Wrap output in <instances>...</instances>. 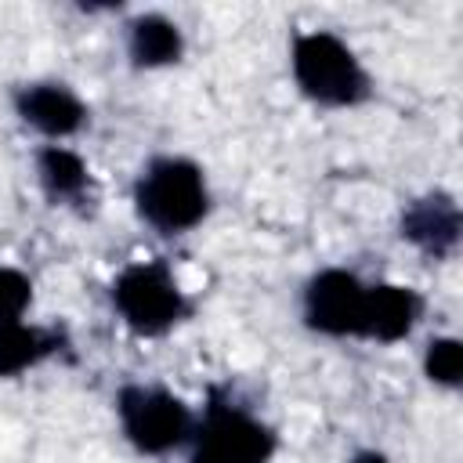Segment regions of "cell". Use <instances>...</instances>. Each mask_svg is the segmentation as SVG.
Wrapping results in <instances>:
<instances>
[{"label": "cell", "instance_id": "obj_1", "mask_svg": "<svg viewBox=\"0 0 463 463\" xmlns=\"http://www.w3.org/2000/svg\"><path fill=\"white\" fill-rule=\"evenodd\" d=\"M137 210L163 232L192 228L206 213L203 174L184 159H156L137 184Z\"/></svg>", "mask_w": 463, "mask_h": 463}, {"label": "cell", "instance_id": "obj_2", "mask_svg": "<svg viewBox=\"0 0 463 463\" xmlns=\"http://www.w3.org/2000/svg\"><path fill=\"white\" fill-rule=\"evenodd\" d=\"M293 72L300 87L326 105H351L365 98V72L333 33H307L293 47Z\"/></svg>", "mask_w": 463, "mask_h": 463}, {"label": "cell", "instance_id": "obj_3", "mask_svg": "<svg viewBox=\"0 0 463 463\" xmlns=\"http://www.w3.org/2000/svg\"><path fill=\"white\" fill-rule=\"evenodd\" d=\"M116 307L137 333H163L184 315V300L163 264H134L116 282Z\"/></svg>", "mask_w": 463, "mask_h": 463}, {"label": "cell", "instance_id": "obj_4", "mask_svg": "<svg viewBox=\"0 0 463 463\" xmlns=\"http://www.w3.org/2000/svg\"><path fill=\"white\" fill-rule=\"evenodd\" d=\"M119 416H123V430L141 452H166L181 445L192 430L188 409L166 391L127 387L119 394Z\"/></svg>", "mask_w": 463, "mask_h": 463}, {"label": "cell", "instance_id": "obj_5", "mask_svg": "<svg viewBox=\"0 0 463 463\" xmlns=\"http://www.w3.org/2000/svg\"><path fill=\"white\" fill-rule=\"evenodd\" d=\"M271 445L268 427H260L253 416L232 405H213L195 438L192 463H264Z\"/></svg>", "mask_w": 463, "mask_h": 463}, {"label": "cell", "instance_id": "obj_6", "mask_svg": "<svg viewBox=\"0 0 463 463\" xmlns=\"http://www.w3.org/2000/svg\"><path fill=\"white\" fill-rule=\"evenodd\" d=\"M365 293L362 282L347 271H322L307 286V322L322 333L344 336V333H365Z\"/></svg>", "mask_w": 463, "mask_h": 463}, {"label": "cell", "instance_id": "obj_7", "mask_svg": "<svg viewBox=\"0 0 463 463\" xmlns=\"http://www.w3.org/2000/svg\"><path fill=\"white\" fill-rule=\"evenodd\" d=\"M402 235L412 239L416 246H423L427 253L441 257L456 246L459 239V210L452 199L445 195H430L409 206V213L402 217Z\"/></svg>", "mask_w": 463, "mask_h": 463}, {"label": "cell", "instance_id": "obj_8", "mask_svg": "<svg viewBox=\"0 0 463 463\" xmlns=\"http://www.w3.org/2000/svg\"><path fill=\"white\" fill-rule=\"evenodd\" d=\"M18 112L40 127L43 134H72L80 123H83V105L76 101V94H69L65 87H54V83H36V87H25L18 94Z\"/></svg>", "mask_w": 463, "mask_h": 463}, {"label": "cell", "instance_id": "obj_9", "mask_svg": "<svg viewBox=\"0 0 463 463\" xmlns=\"http://www.w3.org/2000/svg\"><path fill=\"white\" fill-rule=\"evenodd\" d=\"M420 300L402 286H376L365 293V333L376 340H398L412 329Z\"/></svg>", "mask_w": 463, "mask_h": 463}, {"label": "cell", "instance_id": "obj_10", "mask_svg": "<svg viewBox=\"0 0 463 463\" xmlns=\"http://www.w3.org/2000/svg\"><path fill=\"white\" fill-rule=\"evenodd\" d=\"M130 54L137 65H166L181 54V33L159 14L137 18L130 25Z\"/></svg>", "mask_w": 463, "mask_h": 463}, {"label": "cell", "instance_id": "obj_11", "mask_svg": "<svg viewBox=\"0 0 463 463\" xmlns=\"http://www.w3.org/2000/svg\"><path fill=\"white\" fill-rule=\"evenodd\" d=\"M51 347H54L51 336H43L36 329H25L22 322H0V376L22 373L25 365H33Z\"/></svg>", "mask_w": 463, "mask_h": 463}, {"label": "cell", "instance_id": "obj_12", "mask_svg": "<svg viewBox=\"0 0 463 463\" xmlns=\"http://www.w3.org/2000/svg\"><path fill=\"white\" fill-rule=\"evenodd\" d=\"M40 174L51 195H76L87 181V170L80 163V156L65 152V148H47L40 156Z\"/></svg>", "mask_w": 463, "mask_h": 463}, {"label": "cell", "instance_id": "obj_13", "mask_svg": "<svg viewBox=\"0 0 463 463\" xmlns=\"http://www.w3.org/2000/svg\"><path fill=\"white\" fill-rule=\"evenodd\" d=\"M427 373L438 383H459L463 376V347L459 340H434L427 351Z\"/></svg>", "mask_w": 463, "mask_h": 463}, {"label": "cell", "instance_id": "obj_14", "mask_svg": "<svg viewBox=\"0 0 463 463\" xmlns=\"http://www.w3.org/2000/svg\"><path fill=\"white\" fill-rule=\"evenodd\" d=\"M29 304V279L14 268H0V322H18Z\"/></svg>", "mask_w": 463, "mask_h": 463}, {"label": "cell", "instance_id": "obj_15", "mask_svg": "<svg viewBox=\"0 0 463 463\" xmlns=\"http://www.w3.org/2000/svg\"><path fill=\"white\" fill-rule=\"evenodd\" d=\"M354 463H387V459H383V456H376V452H365V456H358Z\"/></svg>", "mask_w": 463, "mask_h": 463}]
</instances>
